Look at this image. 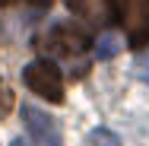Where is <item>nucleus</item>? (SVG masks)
Here are the masks:
<instances>
[{"instance_id": "nucleus-2", "label": "nucleus", "mask_w": 149, "mask_h": 146, "mask_svg": "<svg viewBox=\"0 0 149 146\" xmlns=\"http://www.w3.org/2000/svg\"><path fill=\"white\" fill-rule=\"evenodd\" d=\"M22 80H26V86L38 98H45L51 105H60L63 102V80H60L57 64H51V60H32V64H26V70H22Z\"/></svg>"}, {"instance_id": "nucleus-5", "label": "nucleus", "mask_w": 149, "mask_h": 146, "mask_svg": "<svg viewBox=\"0 0 149 146\" xmlns=\"http://www.w3.org/2000/svg\"><path fill=\"white\" fill-rule=\"evenodd\" d=\"M86 146H120V137L108 127H95L86 133Z\"/></svg>"}, {"instance_id": "nucleus-9", "label": "nucleus", "mask_w": 149, "mask_h": 146, "mask_svg": "<svg viewBox=\"0 0 149 146\" xmlns=\"http://www.w3.org/2000/svg\"><path fill=\"white\" fill-rule=\"evenodd\" d=\"M10 146H26V140H10Z\"/></svg>"}, {"instance_id": "nucleus-4", "label": "nucleus", "mask_w": 149, "mask_h": 146, "mask_svg": "<svg viewBox=\"0 0 149 146\" xmlns=\"http://www.w3.org/2000/svg\"><path fill=\"white\" fill-rule=\"evenodd\" d=\"M22 124L26 130L32 133L35 146H63L60 143V127L57 121L45 111H38L35 105H22Z\"/></svg>"}, {"instance_id": "nucleus-1", "label": "nucleus", "mask_w": 149, "mask_h": 146, "mask_svg": "<svg viewBox=\"0 0 149 146\" xmlns=\"http://www.w3.org/2000/svg\"><path fill=\"white\" fill-rule=\"evenodd\" d=\"M108 6L124 26L130 48L143 51L149 45V0H108Z\"/></svg>"}, {"instance_id": "nucleus-6", "label": "nucleus", "mask_w": 149, "mask_h": 146, "mask_svg": "<svg viewBox=\"0 0 149 146\" xmlns=\"http://www.w3.org/2000/svg\"><path fill=\"white\" fill-rule=\"evenodd\" d=\"M120 48H118V38L114 35H102V41H98V57L102 60H108V57H114Z\"/></svg>"}, {"instance_id": "nucleus-7", "label": "nucleus", "mask_w": 149, "mask_h": 146, "mask_svg": "<svg viewBox=\"0 0 149 146\" xmlns=\"http://www.w3.org/2000/svg\"><path fill=\"white\" fill-rule=\"evenodd\" d=\"M133 73H136V80H143V83H149V48L136 57V64H133Z\"/></svg>"}, {"instance_id": "nucleus-3", "label": "nucleus", "mask_w": 149, "mask_h": 146, "mask_svg": "<svg viewBox=\"0 0 149 146\" xmlns=\"http://www.w3.org/2000/svg\"><path fill=\"white\" fill-rule=\"evenodd\" d=\"M86 45H89L86 32L76 29V26H57V29H51L45 38H41V48L54 51L60 57H76V54L86 51Z\"/></svg>"}, {"instance_id": "nucleus-8", "label": "nucleus", "mask_w": 149, "mask_h": 146, "mask_svg": "<svg viewBox=\"0 0 149 146\" xmlns=\"http://www.w3.org/2000/svg\"><path fill=\"white\" fill-rule=\"evenodd\" d=\"M19 3H35V6H48L51 0H0V6H19Z\"/></svg>"}]
</instances>
